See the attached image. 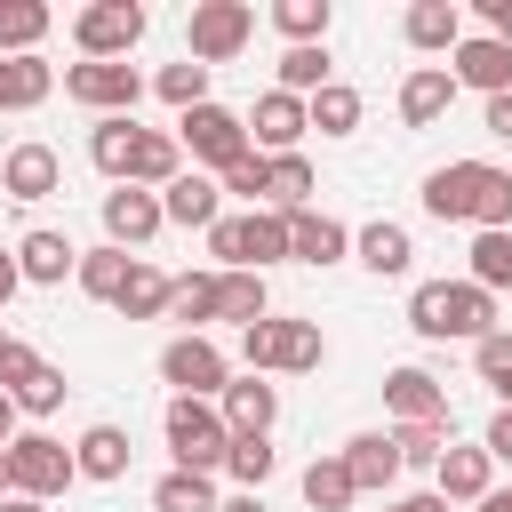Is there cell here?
<instances>
[{
    "instance_id": "6da1fadb",
    "label": "cell",
    "mask_w": 512,
    "mask_h": 512,
    "mask_svg": "<svg viewBox=\"0 0 512 512\" xmlns=\"http://www.w3.org/2000/svg\"><path fill=\"white\" fill-rule=\"evenodd\" d=\"M408 328L424 344H480L496 336V296L472 280H416L408 288Z\"/></svg>"
},
{
    "instance_id": "7a4b0ae2",
    "label": "cell",
    "mask_w": 512,
    "mask_h": 512,
    "mask_svg": "<svg viewBox=\"0 0 512 512\" xmlns=\"http://www.w3.org/2000/svg\"><path fill=\"white\" fill-rule=\"evenodd\" d=\"M240 360H248V376H312L328 360V336H320V320L264 312L256 328H240Z\"/></svg>"
},
{
    "instance_id": "3957f363",
    "label": "cell",
    "mask_w": 512,
    "mask_h": 512,
    "mask_svg": "<svg viewBox=\"0 0 512 512\" xmlns=\"http://www.w3.org/2000/svg\"><path fill=\"white\" fill-rule=\"evenodd\" d=\"M168 136L192 152V168H200V176H224L232 160H248V152H256V144H248V120H240L232 104H216V96H208V104H192V112H176V128H168Z\"/></svg>"
},
{
    "instance_id": "277c9868",
    "label": "cell",
    "mask_w": 512,
    "mask_h": 512,
    "mask_svg": "<svg viewBox=\"0 0 512 512\" xmlns=\"http://www.w3.org/2000/svg\"><path fill=\"white\" fill-rule=\"evenodd\" d=\"M144 32H152L144 0H88V8L72 16V48H80V64H128Z\"/></svg>"
},
{
    "instance_id": "5b68a950",
    "label": "cell",
    "mask_w": 512,
    "mask_h": 512,
    "mask_svg": "<svg viewBox=\"0 0 512 512\" xmlns=\"http://www.w3.org/2000/svg\"><path fill=\"white\" fill-rule=\"evenodd\" d=\"M160 440H168L176 472H224V448H232L216 400H168L160 408Z\"/></svg>"
},
{
    "instance_id": "8992f818",
    "label": "cell",
    "mask_w": 512,
    "mask_h": 512,
    "mask_svg": "<svg viewBox=\"0 0 512 512\" xmlns=\"http://www.w3.org/2000/svg\"><path fill=\"white\" fill-rule=\"evenodd\" d=\"M8 496H32V504H56L80 472H72V448L56 440V432H16L8 440Z\"/></svg>"
},
{
    "instance_id": "52a82bcc",
    "label": "cell",
    "mask_w": 512,
    "mask_h": 512,
    "mask_svg": "<svg viewBox=\"0 0 512 512\" xmlns=\"http://www.w3.org/2000/svg\"><path fill=\"white\" fill-rule=\"evenodd\" d=\"M160 384H168V400H224L232 360H224L216 336H168L160 344Z\"/></svg>"
},
{
    "instance_id": "ba28073f",
    "label": "cell",
    "mask_w": 512,
    "mask_h": 512,
    "mask_svg": "<svg viewBox=\"0 0 512 512\" xmlns=\"http://www.w3.org/2000/svg\"><path fill=\"white\" fill-rule=\"evenodd\" d=\"M256 40V8L248 0H192V24H184V56L192 64H232L240 48Z\"/></svg>"
},
{
    "instance_id": "9c48e42d",
    "label": "cell",
    "mask_w": 512,
    "mask_h": 512,
    "mask_svg": "<svg viewBox=\"0 0 512 512\" xmlns=\"http://www.w3.org/2000/svg\"><path fill=\"white\" fill-rule=\"evenodd\" d=\"M72 104H88L96 120H136V96H144V72L136 64H64L56 72Z\"/></svg>"
},
{
    "instance_id": "30bf717a",
    "label": "cell",
    "mask_w": 512,
    "mask_h": 512,
    "mask_svg": "<svg viewBox=\"0 0 512 512\" xmlns=\"http://www.w3.org/2000/svg\"><path fill=\"white\" fill-rule=\"evenodd\" d=\"M160 232H168V216H160V192H136V184H112V192H104V240H112V248L144 256Z\"/></svg>"
},
{
    "instance_id": "8fae6325",
    "label": "cell",
    "mask_w": 512,
    "mask_h": 512,
    "mask_svg": "<svg viewBox=\"0 0 512 512\" xmlns=\"http://www.w3.org/2000/svg\"><path fill=\"white\" fill-rule=\"evenodd\" d=\"M448 80H456V88H480V104H488V96H512V48L488 40V32H464V40L448 48Z\"/></svg>"
},
{
    "instance_id": "7c38bea8",
    "label": "cell",
    "mask_w": 512,
    "mask_h": 512,
    "mask_svg": "<svg viewBox=\"0 0 512 512\" xmlns=\"http://www.w3.org/2000/svg\"><path fill=\"white\" fill-rule=\"evenodd\" d=\"M240 120H248V144H256L264 160H272V152H296V144L312 136V128H304V96H280V88H264Z\"/></svg>"
},
{
    "instance_id": "4fadbf2b",
    "label": "cell",
    "mask_w": 512,
    "mask_h": 512,
    "mask_svg": "<svg viewBox=\"0 0 512 512\" xmlns=\"http://www.w3.org/2000/svg\"><path fill=\"white\" fill-rule=\"evenodd\" d=\"M56 184H64V160H56V144L24 136V144H8V152H0V192H8V200H48Z\"/></svg>"
},
{
    "instance_id": "5bb4252c",
    "label": "cell",
    "mask_w": 512,
    "mask_h": 512,
    "mask_svg": "<svg viewBox=\"0 0 512 512\" xmlns=\"http://www.w3.org/2000/svg\"><path fill=\"white\" fill-rule=\"evenodd\" d=\"M384 408H392V424H448V384L432 368H392Z\"/></svg>"
},
{
    "instance_id": "9a60e30c",
    "label": "cell",
    "mask_w": 512,
    "mask_h": 512,
    "mask_svg": "<svg viewBox=\"0 0 512 512\" xmlns=\"http://www.w3.org/2000/svg\"><path fill=\"white\" fill-rule=\"evenodd\" d=\"M488 488H496V464H488V448H456V440H448V448H440V464H432V496L456 512V504H480Z\"/></svg>"
},
{
    "instance_id": "2e32d148",
    "label": "cell",
    "mask_w": 512,
    "mask_h": 512,
    "mask_svg": "<svg viewBox=\"0 0 512 512\" xmlns=\"http://www.w3.org/2000/svg\"><path fill=\"white\" fill-rule=\"evenodd\" d=\"M344 256H352V224H336L328 208L288 216V264H344Z\"/></svg>"
},
{
    "instance_id": "e0dca14e",
    "label": "cell",
    "mask_w": 512,
    "mask_h": 512,
    "mask_svg": "<svg viewBox=\"0 0 512 512\" xmlns=\"http://www.w3.org/2000/svg\"><path fill=\"white\" fill-rule=\"evenodd\" d=\"M72 264H80V248H72L64 232H48V224H32V232L16 240V280H24V288H64Z\"/></svg>"
},
{
    "instance_id": "ac0fdd59",
    "label": "cell",
    "mask_w": 512,
    "mask_h": 512,
    "mask_svg": "<svg viewBox=\"0 0 512 512\" xmlns=\"http://www.w3.org/2000/svg\"><path fill=\"white\" fill-rule=\"evenodd\" d=\"M216 416H224V432H264V440H272V424H280V384H272V376H232L224 400H216Z\"/></svg>"
},
{
    "instance_id": "d6986e66",
    "label": "cell",
    "mask_w": 512,
    "mask_h": 512,
    "mask_svg": "<svg viewBox=\"0 0 512 512\" xmlns=\"http://www.w3.org/2000/svg\"><path fill=\"white\" fill-rule=\"evenodd\" d=\"M448 104H456L448 64H408V80H400V128H432V120H448Z\"/></svg>"
},
{
    "instance_id": "ffe728a7",
    "label": "cell",
    "mask_w": 512,
    "mask_h": 512,
    "mask_svg": "<svg viewBox=\"0 0 512 512\" xmlns=\"http://www.w3.org/2000/svg\"><path fill=\"white\" fill-rule=\"evenodd\" d=\"M352 256H360L376 280H408V264H416V240H408V224L376 216V224H360V232H352Z\"/></svg>"
},
{
    "instance_id": "44dd1931",
    "label": "cell",
    "mask_w": 512,
    "mask_h": 512,
    "mask_svg": "<svg viewBox=\"0 0 512 512\" xmlns=\"http://www.w3.org/2000/svg\"><path fill=\"white\" fill-rule=\"evenodd\" d=\"M128 456H136V448H128V432H120V424H88V432L72 440V472H80V480H96V488L128 480Z\"/></svg>"
},
{
    "instance_id": "7402d4cb",
    "label": "cell",
    "mask_w": 512,
    "mask_h": 512,
    "mask_svg": "<svg viewBox=\"0 0 512 512\" xmlns=\"http://www.w3.org/2000/svg\"><path fill=\"white\" fill-rule=\"evenodd\" d=\"M336 456H344V472H352L360 496H384V488L400 480V448H392V432H352Z\"/></svg>"
},
{
    "instance_id": "603a6c76",
    "label": "cell",
    "mask_w": 512,
    "mask_h": 512,
    "mask_svg": "<svg viewBox=\"0 0 512 512\" xmlns=\"http://www.w3.org/2000/svg\"><path fill=\"white\" fill-rule=\"evenodd\" d=\"M400 40H408L416 56H448V48L464 40V8H456V0H416V8L400 16Z\"/></svg>"
},
{
    "instance_id": "cb8c5ba5",
    "label": "cell",
    "mask_w": 512,
    "mask_h": 512,
    "mask_svg": "<svg viewBox=\"0 0 512 512\" xmlns=\"http://www.w3.org/2000/svg\"><path fill=\"white\" fill-rule=\"evenodd\" d=\"M472 184H480V160H448L424 176V216L432 224H472Z\"/></svg>"
},
{
    "instance_id": "d4e9b609",
    "label": "cell",
    "mask_w": 512,
    "mask_h": 512,
    "mask_svg": "<svg viewBox=\"0 0 512 512\" xmlns=\"http://www.w3.org/2000/svg\"><path fill=\"white\" fill-rule=\"evenodd\" d=\"M160 216H168V224H184V232H208V224L224 216V192H216V176L184 168V176L160 192Z\"/></svg>"
},
{
    "instance_id": "484cf974",
    "label": "cell",
    "mask_w": 512,
    "mask_h": 512,
    "mask_svg": "<svg viewBox=\"0 0 512 512\" xmlns=\"http://www.w3.org/2000/svg\"><path fill=\"white\" fill-rule=\"evenodd\" d=\"M48 96H56L48 56H0V112H40Z\"/></svg>"
},
{
    "instance_id": "4316f807",
    "label": "cell",
    "mask_w": 512,
    "mask_h": 512,
    "mask_svg": "<svg viewBox=\"0 0 512 512\" xmlns=\"http://www.w3.org/2000/svg\"><path fill=\"white\" fill-rule=\"evenodd\" d=\"M176 176H184V144H176L168 128H144V136H136V160H128V184H136V192H168Z\"/></svg>"
},
{
    "instance_id": "83f0119b",
    "label": "cell",
    "mask_w": 512,
    "mask_h": 512,
    "mask_svg": "<svg viewBox=\"0 0 512 512\" xmlns=\"http://www.w3.org/2000/svg\"><path fill=\"white\" fill-rule=\"evenodd\" d=\"M168 320H176V336H208V320H216V272H176L168 280Z\"/></svg>"
},
{
    "instance_id": "f1b7e54d",
    "label": "cell",
    "mask_w": 512,
    "mask_h": 512,
    "mask_svg": "<svg viewBox=\"0 0 512 512\" xmlns=\"http://www.w3.org/2000/svg\"><path fill=\"white\" fill-rule=\"evenodd\" d=\"M128 264H136V256H128V248H112V240H104V248H80L72 288H80V296H96V304H112V296L128 288Z\"/></svg>"
},
{
    "instance_id": "f546056e",
    "label": "cell",
    "mask_w": 512,
    "mask_h": 512,
    "mask_svg": "<svg viewBox=\"0 0 512 512\" xmlns=\"http://www.w3.org/2000/svg\"><path fill=\"white\" fill-rule=\"evenodd\" d=\"M168 280H176V272H160V264L136 256V264H128V288L112 296V312H120V320H168Z\"/></svg>"
},
{
    "instance_id": "4dcf8cb0",
    "label": "cell",
    "mask_w": 512,
    "mask_h": 512,
    "mask_svg": "<svg viewBox=\"0 0 512 512\" xmlns=\"http://www.w3.org/2000/svg\"><path fill=\"white\" fill-rule=\"evenodd\" d=\"M272 312V288H264V272H216V320H232V328H256Z\"/></svg>"
},
{
    "instance_id": "1f68e13d",
    "label": "cell",
    "mask_w": 512,
    "mask_h": 512,
    "mask_svg": "<svg viewBox=\"0 0 512 512\" xmlns=\"http://www.w3.org/2000/svg\"><path fill=\"white\" fill-rule=\"evenodd\" d=\"M328 24H336L328 0H272V32L288 48H328Z\"/></svg>"
},
{
    "instance_id": "d6a6232c",
    "label": "cell",
    "mask_w": 512,
    "mask_h": 512,
    "mask_svg": "<svg viewBox=\"0 0 512 512\" xmlns=\"http://www.w3.org/2000/svg\"><path fill=\"white\" fill-rule=\"evenodd\" d=\"M312 192H320L312 160H304V152H272V192H264V208H272V216H296V208H312Z\"/></svg>"
},
{
    "instance_id": "836d02e7",
    "label": "cell",
    "mask_w": 512,
    "mask_h": 512,
    "mask_svg": "<svg viewBox=\"0 0 512 512\" xmlns=\"http://www.w3.org/2000/svg\"><path fill=\"white\" fill-rule=\"evenodd\" d=\"M224 472H232V488L264 496V480L280 472V448H272L264 432H232V448H224Z\"/></svg>"
},
{
    "instance_id": "e575fe53",
    "label": "cell",
    "mask_w": 512,
    "mask_h": 512,
    "mask_svg": "<svg viewBox=\"0 0 512 512\" xmlns=\"http://www.w3.org/2000/svg\"><path fill=\"white\" fill-rule=\"evenodd\" d=\"M296 488H304V504H312V512H352V504H360V488H352L344 456H312Z\"/></svg>"
},
{
    "instance_id": "d590c367",
    "label": "cell",
    "mask_w": 512,
    "mask_h": 512,
    "mask_svg": "<svg viewBox=\"0 0 512 512\" xmlns=\"http://www.w3.org/2000/svg\"><path fill=\"white\" fill-rule=\"evenodd\" d=\"M224 496H216V472H160L152 480V512H216Z\"/></svg>"
},
{
    "instance_id": "8d00e7d4",
    "label": "cell",
    "mask_w": 512,
    "mask_h": 512,
    "mask_svg": "<svg viewBox=\"0 0 512 512\" xmlns=\"http://www.w3.org/2000/svg\"><path fill=\"white\" fill-rule=\"evenodd\" d=\"M48 24V0H0V56H40Z\"/></svg>"
},
{
    "instance_id": "74e56055",
    "label": "cell",
    "mask_w": 512,
    "mask_h": 512,
    "mask_svg": "<svg viewBox=\"0 0 512 512\" xmlns=\"http://www.w3.org/2000/svg\"><path fill=\"white\" fill-rule=\"evenodd\" d=\"M304 128H320V136H352V128H360V88H352V80H328L320 96H304Z\"/></svg>"
},
{
    "instance_id": "f35d334b",
    "label": "cell",
    "mask_w": 512,
    "mask_h": 512,
    "mask_svg": "<svg viewBox=\"0 0 512 512\" xmlns=\"http://www.w3.org/2000/svg\"><path fill=\"white\" fill-rule=\"evenodd\" d=\"M136 120H96L88 128V160H96V176H112V184H128V160H136Z\"/></svg>"
},
{
    "instance_id": "ab89813d",
    "label": "cell",
    "mask_w": 512,
    "mask_h": 512,
    "mask_svg": "<svg viewBox=\"0 0 512 512\" xmlns=\"http://www.w3.org/2000/svg\"><path fill=\"white\" fill-rule=\"evenodd\" d=\"M64 392H72V384H64V368H48V360H32V368L8 384L16 416H56V408H64Z\"/></svg>"
},
{
    "instance_id": "60d3db41",
    "label": "cell",
    "mask_w": 512,
    "mask_h": 512,
    "mask_svg": "<svg viewBox=\"0 0 512 512\" xmlns=\"http://www.w3.org/2000/svg\"><path fill=\"white\" fill-rule=\"evenodd\" d=\"M472 232H512V168H488V160H480V184H472Z\"/></svg>"
},
{
    "instance_id": "b9f144b4",
    "label": "cell",
    "mask_w": 512,
    "mask_h": 512,
    "mask_svg": "<svg viewBox=\"0 0 512 512\" xmlns=\"http://www.w3.org/2000/svg\"><path fill=\"white\" fill-rule=\"evenodd\" d=\"M464 280L488 288V296H504L512 288V232H472V272Z\"/></svg>"
},
{
    "instance_id": "7bdbcfd3",
    "label": "cell",
    "mask_w": 512,
    "mask_h": 512,
    "mask_svg": "<svg viewBox=\"0 0 512 512\" xmlns=\"http://www.w3.org/2000/svg\"><path fill=\"white\" fill-rule=\"evenodd\" d=\"M328 80V48H280V96H320Z\"/></svg>"
},
{
    "instance_id": "ee69618b",
    "label": "cell",
    "mask_w": 512,
    "mask_h": 512,
    "mask_svg": "<svg viewBox=\"0 0 512 512\" xmlns=\"http://www.w3.org/2000/svg\"><path fill=\"white\" fill-rule=\"evenodd\" d=\"M472 368H480V384L496 392V408H512V328L480 336V344H472Z\"/></svg>"
},
{
    "instance_id": "f6af8a7d",
    "label": "cell",
    "mask_w": 512,
    "mask_h": 512,
    "mask_svg": "<svg viewBox=\"0 0 512 512\" xmlns=\"http://www.w3.org/2000/svg\"><path fill=\"white\" fill-rule=\"evenodd\" d=\"M152 88H160V104L192 112V104H208V64H192V56H184V64H160V80H152Z\"/></svg>"
},
{
    "instance_id": "bcb514c9",
    "label": "cell",
    "mask_w": 512,
    "mask_h": 512,
    "mask_svg": "<svg viewBox=\"0 0 512 512\" xmlns=\"http://www.w3.org/2000/svg\"><path fill=\"white\" fill-rule=\"evenodd\" d=\"M216 192H232V200H248V208H264V192H272V160H264V152H248V160H232V168L216 176Z\"/></svg>"
},
{
    "instance_id": "7dc6e473",
    "label": "cell",
    "mask_w": 512,
    "mask_h": 512,
    "mask_svg": "<svg viewBox=\"0 0 512 512\" xmlns=\"http://www.w3.org/2000/svg\"><path fill=\"white\" fill-rule=\"evenodd\" d=\"M392 448H400V472H408V464H440L448 424H392Z\"/></svg>"
},
{
    "instance_id": "c3c4849f",
    "label": "cell",
    "mask_w": 512,
    "mask_h": 512,
    "mask_svg": "<svg viewBox=\"0 0 512 512\" xmlns=\"http://www.w3.org/2000/svg\"><path fill=\"white\" fill-rule=\"evenodd\" d=\"M480 448H488V464H512V408H496V416H488Z\"/></svg>"
},
{
    "instance_id": "681fc988",
    "label": "cell",
    "mask_w": 512,
    "mask_h": 512,
    "mask_svg": "<svg viewBox=\"0 0 512 512\" xmlns=\"http://www.w3.org/2000/svg\"><path fill=\"white\" fill-rule=\"evenodd\" d=\"M480 128H488V136H504V144H512V96H488V104H480Z\"/></svg>"
},
{
    "instance_id": "f907efd6",
    "label": "cell",
    "mask_w": 512,
    "mask_h": 512,
    "mask_svg": "<svg viewBox=\"0 0 512 512\" xmlns=\"http://www.w3.org/2000/svg\"><path fill=\"white\" fill-rule=\"evenodd\" d=\"M480 24H488V40L512 48V0H480Z\"/></svg>"
},
{
    "instance_id": "816d5d0a",
    "label": "cell",
    "mask_w": 512,
    "mask_h": 512,
    "mask_svg": "<svg viewBox=\"0 0 512 512\" xmlns=\"http://www.w3.org/2000/svg\"><path fill=\"white\" fill-rule=\"evenodd\" d=\"M384 512H448V504H440V496H432V488H416V496H392V504H384Z\"/></svg>"
},
{
    "instance_id": "f5cc1de1",
    "label": "cell",
    "mask_w": 512,
    "mask_h": 512,
    "mask_svg": "<svg viewBox=\"0 0 512 512\" xmlns=\"http://www.w3.org/2000/svg\"><path fill=\"white\" fill-rule=\"evenodd\" d=\"M16 432H24V416H16V400L0 392V456H8V440H16Z\"/></svg>"
},
{
    "instance_id": "db71d44e",
    "label": "cell",
    "mask_w": 512,
    "mask_h": 512,
    "mask_svg": "<svg viewBox=\"0 0 512 512\" xmlns=\"http://www.w3.org/2000/svg\"><path fill=\"white\" fill-rule=\"evenodd\" d=\"M24 280H16V248H0V312H8V296H16Z\"/></svg>"
},
{
    "instance_id": "11a10c76",
    "label": "cell",
    "mask_w": 512,
    "mask_h": 512,
    "mask_svg": "<svg viewBox=\"0 0 512 512\" xmlns=\"http://www.w3.org/2000/svg\"><path fill=\"white\" fill-rule=\"evenodd\" d=\"M216 512H272V504H264V496H248V488H240V496H224V504H216Z\"/></svg>"
},
{
    "instance_id": "9f6ffc18",
    "label": "cell",
    "mask_w": 512,
    "mask_h": 512,
    "mask_svg": "<svg viewBox=\"0 0 512 512\" xmlns=\"http://www.w3.org/2000/svg\"><path fill=\"white\" fill-rule=\"evenodd\" d=\"M472 512H512V488H488V496H480Z\"/></svg>"
},
{
    "instance_id": "6f0895ef",
    "label": "cell",
    "mask_w": 512,
    "mask_h": 512,
    "mask_svg": "<svg viewBox=\"0 0 512 512\" xmlns=\"http://www.w3.org/2000/svg\"><path fill=\"white\" fill-rule=\"evenodd\" d=\"M0 512H48V504H32V496H0Z\"/></svg>"
},
{
    "instance_id": "680465c9",
    "label": "cell",
    "mask_w": 512,
    "mask_h": 512,
    "mask_svg": "<svg viewBox=\"0 0 512 512\" xmlns=\"http://www.w3.org/2000/svg\"><path fill=\"white\" fill-rule=\"evenodd\" d=\"M0 496H8V464H0Z\"/></svg>"
},
{
    "instance_id": "91938a15",
    "label": "cell",
    "mask_w": 512,
    "mask_h": 512,
    "mask_svg": "<svg viewBox=\"0 0 512 512\" xmlns=\"http://www.w3.org/2000/svg\"><path fill=\"white\" fill-rule=\"evenodd\" d=\"M8 344H16V336H8V328H0V352H8Z\"/></svg>"
}]
</instances>
